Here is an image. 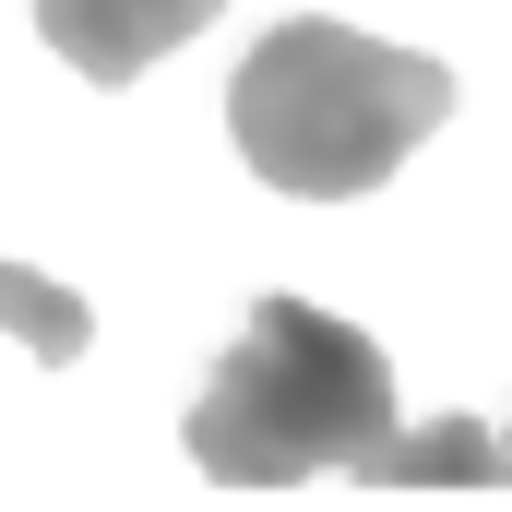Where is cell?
Instances as JSON below:
<instances>
[{
  "label": "cell",
  "mask_w": 512,
  "mask_h": 512,
  "mask_svg": "<svg viewBox=\"0 0 512 512\" xmlns=\"http://www.w3.org/2000/svg\"><path fill=\"white\" fill-rule=\"evenodd\" d=\"M453 120V72L382 48L334 12H298V24H262L239 84H227V131H239V167L286 203H358L382 191L393 167Z\"/></svg>",
  "instance_id": "obj_2"
},
{
  "label": "cell",
  "mask_w": 512,
  "mask_h": 512,
  "mask_svg": "<svg viewBox=\"0 0 512 512\" xmlns=\"http://www.w3.org/2000/svg\"><path fill=\"white\" fill-rule=\"evenodd\" d=\"M227 0H36V24H48V48L84 72V84H131L143 60H167V48H191L203 24H215Z\"/></svg>",
  "instance_id": "obj_3"
},
{
  "label": "cell",
  "mask_w": 512,
  "mask_h": 512,
  "mask_svg": "<svg viewBox=\"0 0 512 512\" xmlns=\"http://www.w3.org/2000/svg\"><path fill=\"white\" fill-rule=\"evenodd\" d=\"M191 465L215 489H298V477H370V489L465 477V489H489L501 477L489 429L405 441L393 429V358L310 298H251L239 346L215 358V382L191 405Z\"/></svg>",
  "instance_id": "obj_1"
},
{
  "label": "cell",
  "mask_w": 512,
  "mask_h": 512,
  "mask_svg": "<svg viewBox=\"0 0 512 512\" xmlns=\"http://www.w3.org/2000/svg\"><path fill=\"white\" fill-rule=\"evenodd\" d=\"M0 334L24 346V358H48V370H72L84 346H96V310L60 286V274H24V262H0Z\"/></svg>",
  "instance_id": "obj_4"
}]
</instances>
